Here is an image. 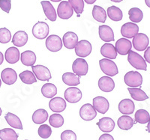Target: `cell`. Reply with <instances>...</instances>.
Listing matches in <instances>:
<instances>
[{
	"label": "cell",
	"instance_id": "1",
	"mask_svg": "<svg viewBox=\"0 0 150 140\" xmlns=\"http://www.w3.org/2000/svg\"><path fill=\"white\" fill-rule=\"evenodd\" d=\"M128 55V61L130 65H131V66L134 67L137 70H147V65L146 60L140 54L135 53L134 51L130 50Z\"/></svg>",
	"mask_w": 150,
	"mask_h": 140
},
{
	"label": "cell",
	"instance_id": "2",
	"mask_svg": "<svg viewBox=\"0 0 150 140\" xmlns=\"http://www.w3.org/2000/svg\"><path fill=\"white\" fill-rule=\"evenodd\" d=\"M99 65L103 73L109 77H114L119 73L117 65L111 59L102 58L99 61Z\"/></svg>",
	"mask_w": 150,
	"mask_h": 140
},
{
	"label": "cell",
	"instance_id": "3",
	"mask_svg": "<svg viewBox=\"0 0 150 140\" xmlns=\"http://www.w3.org/2000/svg\"><path fill=\"white\" fill-rule=\"evenodd\" d=\"M124 81L128 87H139L143 83V77L137 71H129L125 75Z\"/></svg>",
	"mask_w": 150,
	"mask_h": 140
},
{
	"label": "cell",
	"instance_id": "4",
	"mask_svg": "<svg viewBox=\"0 0 150 140\" xmlns=\"http://www.w3.org/2000/svg\"><path fill=\"white\" fill-rule=\"evenodd\" d=\"M49 26L45 22H38L33 28V34L37 39H45L49 34Z\"/></svg>",
	"mask_w": 150,
	"mask_h": 140
},
{
	"label": "cell",
	"instance_id": "5",
	"mask_svg": "<svg viewBox=\"0 0 150 140\" xmlns=\"http://www.w3.org/2000/svg\"><path fill=\"white\" fill-rule=\"evenodd\" d=\"M89 70V65L84 58H79L74 60L72 65V70L74 74L77 75L78 77L86 76L88 73Z\"/></svg>",
	"mask_w": 150,
	"mask_h": 140
},
{
	"label": "cell",
	"instance_id": "6",
	"mask_svg": "<svg viewBox=\"0 0 150 140\" xmlns=\"http://www.w3.org/2000/svg\"><path fill=\"white\" fill-rule=\"evenodd\" d=\"M75 53L77 56L80 58L87 57L92 53V44L89 41L86 40H82L78 41L77 44L75 46Z\"/></svg>",
	"mask_w": 150,
	"mask_h": 140
},
{
	"label": "cell",
	"instance_id": "7",
	"mask_svg": "<svg viewBox=\"0 0 150 140\" xmlns=\"http://www.w3.org/2000/svg\"><path fill=\"white\" fill-rule=\"evenodd\" d=\"M133 46L137 51H144L149 46V41L146 34L143 33H137L133 38Z\"/></svg>",
	"mask_w": 150,
	"mask_h": 140
},
{
	"label": "cell",
	"instance_id": "8",
	"mask_svg": "<svg viewBox=\"0 0 150 140\" xmlns=\"http://www.w3.org/2000/svg\"><path fill=\"white\" fill-rule=\"evenodd\" d=\"M33 74L36 78L40 81H49L51 79V73L47 67L38 65L32 66Z\"/></svg>",
	"mask_w": 150,
	"mask_h": 140
},
{
	"label": "cell",
	"instance_id": "9",
	"mask_svg": "<svg viewBox=\"0 0 150 140\" xmlns=\"http://www.w3.org/2000/svg\"><path fill=\"white\" fill-rule=\"evenodd\" d=\"M46 47L50 51L56 53L62 48V41L59 36L56 34H51L48 36L46 40Z\"/></svg>",
	"mask_w": 150,
	"mask_h": 140
},
{
	"label": "cell",
	"instance_id": "10",
	"mask_svg": "<svg viewBox=\"0 0 150 140\" xmlns=\"http://www.w3.org/2000/svg\"><path fill=\"white\" fill-rule=\"evenodd\" d=\"M74 10L71 5L67 1H62L59 3L57 8V14L61 19L68 20L72 17Z\"/></svg>",
	"mask_w": 150,
	"mask_h": 140
},
{
	"label": "cell",
	"instance_id": "11",
	"mask_svg": "<svg viewBox=\"0 0 150 140\" xmlns=\"http://www.w3.org/2000/svg\"><path fill=\"white\" fill-rule=\"evenodd\" d=\"M97 115L96 109L90 103H86L83 105L80 109V116L84 121H92Z\"/></svg>",
	"mask_w": 150,
	"mask_h": 140
},
{
	"label": "cell",
	"instance_id": "12",
	"mask_svg": "<svg viewBox=\"0 0 150 140\" xmlns=\"http://www.w3.org/2000/svg\"><path fill=\"white\" fill-rule=\"evenodd\" d=\"M65 99L71 103H77L82 98V92L76 87H69L65 91Z\"/></svg>",
	"mask_w": 150,
	"mask_h": 140
},
{
	"label": "cell",
	"instance_id": "13",
	"mask_svg": "<svg viewBox=\"0 0 150 140\" xmlns=\"http://www.w3.org/2000/svg\"><path fill=\"white\" fill-rule=\"evenodd\" d=\"M92 103H93L92 106L96 109V111L101 114H105L108 111L110 107V103L108 101L102 96H98L93 98Z\"/></svg>",
	"mask_w": 150,
	"mask_h": 140
},
{
	"label": "cell",
	"instance_id": "14",
	"mask_svg": "<svg viewBox=\"0 0 150 140\" xmlns=\"http://www.w3.org/2000/svg\"><path fill=\"white\" fill-rule=\"evenodd\" d=\"M139 32V27L134 23H126L121 28V34L127 38H133Z\"/></svg>",
	"mask_w": 150,
	"mask_h": 140
},
{
	"label": "cell",
	"instance_id": "15",
	"mask_svg": "<svg viewBox=\"0 0 150 140\" xmlns=\"http://www.w3.org/2000/svg\"><path fill=\"white\" fill-rule=\"evenodd\" d=\"M49 107L53 113H62L66 108V102L62 97H53L50 101Z\"/></svg>",
	"mask_w": 150,
	"mask_h": 140
},
{
	"label": "cell",
	"instance_id": "16",
	"mask_svg": "<svg viewBox=\"0 0 150 140\" xmlns=\"http://www.w3.org/2000/svg\"><path fill=\"white\" fill-rule=\"evenodd\" d=\"M116 50L117 53L122 55V56H125L128 55L130 50L132 47V44L129 40L126 38H120L116 42Z\"/></svg>",
	"mask_w": 150,
	"mask_h": 140
},
{
	"label": "cell",
	"instance_id": "17",
	"mask_svg": "<svg viewBox=\"0 0 150 140\" xmlns=\"http://www.w3.org/2000/svg\"><path fill=\"white\" fill-rule=\"evenodd\" d=\"M63 44L67 49L72 50L74 49L76 45L78 43V36L73 32H68L63 35L62 38Z\"/></svg>",
	"mask_w": 150,
	"mask_h": 140
},
{
	"label": "cell",
	"instance_id": "18",
	"mask_svg": "<svg viewBox=\"0 0 150 140\" xmlns=\"http://www.w3.org/2000/svg\"><path fill=\"white\" fill-rule=\"evenodd\" d=\"M99 37L104 42L114 41V33L112 29L107 25H101L98 28Z\"/></svg>",
	"mask_w": 150,
	"mask_h": 140
},
{
	"label": "cell",
	"instance_id": "19",
	"mask_svg": "<svg viewBox=\"0 0 150 140\" xmlns=\"http://www.w3.org/2000/svg\"><path fill=\"white\" fill-rule=\"evenodd\" d=\"M1 78L4 83L13 85L17 79V73L14 69L5 68L1 73Z\"/></svg>",
	"mask_w": 150,
	"mask_h": 140
},
{
	"label": "cell",
	"instance_id": "20",
	"mask_svg": "<svg viewBox=\"0 0 150 140\" xmlns=\"http://www.w3.org/2000/svg\"><path fill=\"white\" fill-rule=\"evenodd\" d=\"M98 87L104 92H110L115 88V82L111 77H102L99 79Z\"/></svg>",
	"mask_w": 150,
	"mask_h": 140
},
{
	"label": "cell",
	"instance_id": "21",
	"mask_svg": "<svg viewBox=\"0 0 150 140\" xmlns=\"http://www.w3.org/2000/svg\"><path fill=\"white\" fill-rule=\"evenodd\" d=\"M134 103L131 99H123L119 103V111L123 115H131L134 112Z\"/></svg>",
	"mask_w": 150,
	"mask_h": 140
},
{
	"label": "cell",
	"instance_id": "22",
	"mask_svg": "<svg viewBox=\"0 0 150 140\" xmlns=\"http://www.w3.org/2000/svg\"><path fill=\"white\" fill-rule=\"evenodd\" d=\"M99 129L104 133H110L114 130L115 122L109 117H104L99 120L97 123Z\"/></svg>",
	"mask_w": 150,
	"mask_h": 140
},
{
	"label": "cell",
	"instance_id": "23",
	"mask_svg": "<svg viewBox=\"0 0 150 140\" xmlns=\"http://www.w3.org/2000/svg\"><path fill=\"white\" fill-rule=\"evenodd\" d=\"M41 5H42L43 11L47 18L52 22H55L56 20L57 14L53 5L49 1H41Z\"/></svg>",
	"mask_w": 150,
	"mask_h": 140
},
{
	"label": "cell",
	"instance_id": "24",
	"mask_svg": "<svg viewBox=\"0 0 150 140\" xmlns=\"http://www.w3.org/2000/svg\"><path fill=\"white\" fill-rule=\"evenodd\" d=\"M5 58L9 64H15L21 58L20 51L17 47H9L5 54Z\"/></svg>",
	"mask_w": 150,
	"mask_h": 140
},
{
	"label": "cell",
	"instance_id": "25",
	"mask_svg": "<svg viewBox=\"0 0 150 140\" xmlns=\"http://www.w3.org/2000/svg\"><path fill=\"white\" fill-rule=\"evenodd\" d=\"M101 54L106 58L115 59L117 57L116 47L111 44H104L101 48Z\"/></svg>",
	"mask_w": 150,
	"mask_h": 140
},
{
	"label": "cell",
	"instance_id": "26",
	"mask_svg": "<svg viewBox=\"0 0 150 140\" xmlns=\"http://www.w3.org/2000/svg\"><path fill=\"white\" fill-rule=\"evenodd\" d=\"M28 41V34L26 32L18 31L14 34L12 38V43L15 46L21 47L26 44Z\"/></svg>",
	"mask_w": 150,
	"mask_h": 140
},
{
	"label": "cell",
	"instance_id": "27",
	"mask_svg": "<svg viewBox=\"0 0 150 140\" xmlns=\"http://www.w3.org/2000/svg\"><path fill=\"white\" fill-rule=\"evenodd\" d=\"M134 125V121L133 118L126 115L120 117L117 121L118 127L123 130H129L130 129L132 128Z\"/></svg>",
	"mask_w": 150,
	"mask_h": 140
},
{
	"label": "cell",
	"instance_id": "28",
	"mask_svg": "<svg viewBox=\"0 0 150 140\" xmlns=\"http://www.w3.org/2000/svg\"><path fill=\"white\" fill-rule=\"evenodd\" d=\"M21 60L25 66H33L36 62V55L31 50H26L21 53Z\"/></svg>",
	"mask_w": 150,
	"mask_h": 140
},
{
	"label": "cell",
	"instance_id": "29",
	"mask_svg": "<svg viewBox=\"0 0 150 140\" xmlns=\"http://www.w3.org/2000/svg\"><path fill=\"white\" fill-rule=\"evenodd\" d=\"M5 120L7 123L10 125L11 127L19 130H23V125L21 122V120L16 115L13 114L11 113H8L5 116Z\"/></svg>",
	"mask_w": 150,
	"mask_h": 140
},
{
	"label": "cell",
	"instance_id": "30",
	"mask_svg": "<svg viewBox=\"0 0 150 140\" xmlns=\"http://www.w3.org/2000/svg\"><path fill=\"white\" fill-rule=\"evenodd\" d=\"M48 113L44 109H37L33 115V121L36 125H42L47 120Z\"/></svg>",
	"mask_w": 150,
	"mask_h": 140
},
{
	"label": "cell",
	"instance_id": "31",
	"mask_svg": "<svg viewBox=\"0 0 150 140\" xmlns=\"http://www.w3.org/2000/svg\"><path fill=\"white\" fill-rule=\"evenodd\" d=\"M62 81L65 85L69 86H76L80 84V77L73 73L67 72L62 75Z\"/></svg>",
	"mask_w": 150,
	"mask_h": 140
},
{
	"label": "cell",
	"instance_id": "32",
	"mask_svg": "<svg viewBox=\"0 0 150 140\" xmlns=\"http://www.w3.org/2000/svg\"><path fill=\"white\" fill-rule=\"evenodd\" d=\"M92 17L98 22L104 23L107 20V13L102 7L95 5L92 10Z\"/></svg>",
	"mask_w": 150,
	"mask_h": 140
},
{
	"label": "cell",
	"instance_id": "33",
	"mask_svg": "<svg viewBox=\"0 0 150 140\" xmlns=\"http://www.w3.org/2000/svg\"><path fill=\"white\" fill-rule=\"evenodd\" d=\"M108 15L111 20L116 21V22L122 20L123 17V14L121 9L120 8L116 7V6H114V5L108 8Z\"/></svg>",
	"mask_w": 150,
	"mask_h": 140
},
{
	"label": "cell",
	"instance_id": "34",
	"mask_svg": "<svg viewBox=\"0 0 150 140\" xmlns=\"http://www.w3.org/2000/svg\"><path fill=\"white\" fill-rule=\"evenodd\" d=\"M41 94L47 98H53L57 94V88L54 84L45 83L41 88Z\"/></svg>",
	"mask_w": 150,
	"mask_h": 140
},
{
	"label": "cell",
	"instance_id": "35",
	"mask_svg": "<svg viewBox=\"0 0 150 140\" xmlns=\"http://www.w3.org/2000/svg\"><path fill=\"white\" fill-rule=\"evenodd\" d=\"M128 91H129L131 97L137 101H143L149 98L147 94L143 91L142 89H137V88H128Z\"/></svg>",
	"mask_w": 150,
	"mask_h": 140
},
{
	"label": "cell",
	"instance_id": "36",
	"mask_svg": "<svg viewBox=\"0 0 150 140\" xmlns=\"http://www.w3.org/2000/svg\"><path fill=\"white\" fill-rule=\"evenodd\" d=\"M135 123H140L141 125L148 123L150 120V115L145 109H138L134 115Z\"/></svg>",
	"mask_w": 150,
	"mask_h": 140
},
{
	"label": "cell",
	"instance_id": "37",
	"mask_svg": "<svg viewBox=\"0 0 150 140\" xmlns=\"http://www.w3.org/2000/svg\"><path fill=\"white\" fill-rule=\"evenodd\" d=\"M1 140H17L18 135L15 130L11 128H4L0 130Z\"/></svg>",
	"mask_w": 150,
	"mask_h": 140
},
{
	"label": "cell",
	"instance_id": "38",
	"mask_svg": "<svg viewBox=\"0 0 150 140\" xmlns=\"http://www.w3.org/2000/svg\"><path fill=\"white\" fill-rule=\"evenodd\" d=\"M19 77L23 83L28 84V85H31V84L37 82L36 77L33 74V72L29 71V70H25V71L21 72Z\"/></svg>",
	"mask_w": 150,
	"mask_h": 140
},
{
	"label": "cell",
	"instance_id": "39",
	"mask_svg": "<svg viewBox=\"0 0 150 140\" xmlns=\"http://www.w3.org/2000/svg\"><path fill=\"white\" fill-rule=\"evenodd\" d=\"M130 20L132 23H140L143 18V11L138 8H132L128 11Z\"/></svg>",
	"mask_w": 150,
	"mask_h": 140
},
{
	"label": "cell",
	"instance_id": "40",
	"mask_svg": "<svg viewBox=\"0 0 150 140\" xmlns=\"http://www.w3.org/2000/svg\"><path fill=\"white\" fill-rule=\"evenodd\" d=\"M49 123L55 128H59L64 125V118L62 115L59 113H54L50 117Z\"/></svg>",
	"mask_w": 150,
	"mask_h": 140
},
{
	"label": "cell",
	"instance_id": "41",
	"mask_svg": "<svg viewBox=\"0 0 150 140\" xmlns=\"http://www.w3.org/2000/svg\"><path fill=\"white\" fill-rule=\"evenodd\" d=\"M68 2L77 15L82 14L84 9L83 0H68Z\"/></svg>",
	"mask_w": 150,
	"mask_h": 140
},
{
	"label": "cell",
	"instance_id": "42",
	"mask_svg": "<svg viewBox=\"0 0 150 140\" xmlns=\"http://www.w3.org/2000/svg\"><path fill=\"white\" fill-rule=\"evenodd\" d=\"M38 133L41 138L48 139L52 134L51 127L47 125H41L38 128Z\"/></svg>",
	"mask_w": 150,
	"mask_h": 140
},
{
	"label": "cell",
	"instance_id": "43",
	"mask_svg": "<svg viewBox=\"0 0 150 140\" xmlns=\"http://www.w3.org/2000/svg\"><path fill=\"white\" fill-rule=\"evenodd\" d=\"M11 39V32L6 28L0 29V43L7 44Z\"/></svg>",
	"mask_w": 150,
	"mask_h": 140
},
{
	"label": "cell",
	"instance_id": "44",
	"mask_svg": "<svg viewBox=\"0 0 150 140\" xmlns=\"http://www.w3.org/2000/svg\"><path fill=\"white\" fill-rule=\"evenodd\" d=\"M62 140H77V135L74 131L67 130L61 133Z\"/></svg>",
	"mask_w": 150,
	"mask_h": 140
},
{
	"label": "cell",
	"instance_id": "45",
	"mask_svg": "<svg viewBox=\"0 0 150 140\" xmlns=\"http://www.w3.org/2000/svg\"><path fill=\"white\" fill-rule=\"evenodd\" d=\"M0 8L8 14L11 8V0H0Z\"/></svg>",
	"mask_w": 150,
	"mask_h": 140
},
{
	"label": "cell",
	"instance_id": "46",
	"mask_svg": "<svg viewBox=\"0 0 150 140\" xmlns=\"http://www.w3.org/2000/svg\"><path fill=\"white\" fill-rule=\"evenodd\" d=\"M98 140H114V138L108 133H104L99 137Z\"/></svg>",
	"mask_w": 150,
	"mask_h": 140
},
{
	"label": "cell",
	"instance_id": "47",
	"mask_svg": "<svg viewBox=\"0 0 150 140\" xmlns=\"http://www.w3.org/2000/svg\"><path fill=\"white\" fill-rule=\"evenodd\" d=\"M144 58H145V60L148 63L150 64V46L149 47H147L146 50H145V53H144Z\"/></svg>",
	"mask_w": 150,
	"mask_h": 140
},
{
	"label": "cell",
	"instance_id": "48",
	"mask_svg": "<svg viewBox=\"0 0 150 140\" xmlns=\"http://www.w3.org/2000/svg\"><path fill=\"white\" fill-rule=\"evenodd\" d=\"M4 62V56H3V54H2L1 52H0V65H2Z\"/></svg>",
	"mask_w": 150,
	"mask_h": 140
},
{
	"label": "cell",
	"instance_id": "49",
	"mask_svg": "<svg viewBox=\"0 0 150 140\" xmlns=\"http://www.w3.org/2000/svg\"><path fill=\"white\" fill-rule=\"evenodd\" d=\"M87 4H89V5H92V4L95 3L96 2V0H84Z\"/></svg>",
	"mask_w": 150,
	"mask_h": 140
},
{
	"label": "cell",
	"instance_id": "50",
	"mask_svg": "<svg viewBox=\"0 0 150 140\" xmlns=\"http://www.w3.org/2000/svg\"><path fill=\"white\" fill-rule=\"evenodd\" d=\"M145 2L146 5L149 8H150V0H145Z\"/></svg>",
	"mask_w": 150,
	"mask_h": 140
},
{
	"label": "cell",
	"instance_id": "51",
	"mask_svg": "<svg viewBox=\"0 0 150 140\" xmlns=\"http://www.w3.org/2000/svg\"><path fill=\"white\" fill-rule=\"evenodd\" d=\"M147 130H148V132L150 133V120L148 122V125H147Z\"/></svg>",
	"mask_w": 150,
	"mask_h": 140
},
{
	"label": "cell",
	"instance_id": "52",
	"mask_svg": "<svg viewBox=\"0 0 150 140\" xmlns=\"http://www.w3.org/2000/svg\"><path fill=\"white\" fill-rule=\"evenodd\" d=\"M110 1H112L113 2H122L123 0H110Z\"/></svg>",
	"mask_w": 150,
	"mask_h": 140
},
{
	"label": "cell",
	"instance_id": "53",
	"mask_svg": "<svg viewBox=\"0 0 150 140\" xmlns=\"http://www.w3.org/2000/svg\"><path fill=\"white\" fill-rule=\"evenodd\" d=\"M50 1H52V2H60V1H62V0H50Z\"/></svg>",
	"mask_w": 150,
	"mask_h": 140
},
{
	"label": "cell",
	"instance_id": "54",
	"mask_svg": "<svg viewBox=\"0 0 150 140\" xmlns=\"http://www.w3.org/2000/svg\"><path fill=\"white\" fill-rule=\"evenodd\" d=\"M1 115H2V109L0 108V116H1Z\"/></svg>",
	"mask_w": 150,
	"mask_h": 140
},
{
	"label": "cell",
	"instance_id": "55",
	"mask_svg": "<svg viewBox=\"0 0 150 140\" xmlns=\"http://www.w3.org/2000/svg\"><path fill=\"white\" fill-rule=\"evenodd\" d=\"M1 85H2V82H1V79H0V87H1Z\"/></svg>",
	"mask_w": 150,
	"mask_h": 140
},
{
	"label": "cell",
	"instance_id": "56",
	"mask_svg": "<svg viewBox=\"0 0 150 140\" xmlns=\"http://www.w3.org/2000/svg\"><path fill=\"white\" fill-rule=\"evenodd\" d=\"M26 140H27V139H26Z\"/></svg>",
	"mask_w": 150,
	"mask_h": 140
}]
</instances>
